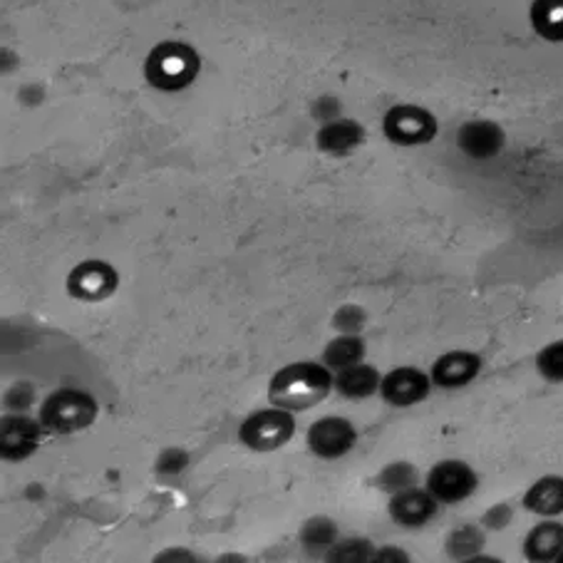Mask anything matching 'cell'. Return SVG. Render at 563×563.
<instances>
[{
    "label": "cell",
    "instance_id": "1",
    "mask_svg": "<svg viewBox=\"0 0 563 563\" xmlns=\"http://www.w3.org/2000/svg\"><path fill=\"white\" fill-rule=\"evenodd\" d=\"M330 387H333V377H330L325 365L294 363L274 375L268 395L276 407L296 412L323 402Z\"/></svg>",
    "mask_w": 563,
    "mask_h": 563
},
{
    "label": "cell",
    "instance_id": "2",
    "mask_svg": "<svg viewBox=\"0 0 563 563\" xmlns=\"http://www.w3.org/2000/svg\"><path fill=\"white\" fill-rule=\"evenodd\" d=\"M147 80L159 90L177 92L194 82L199 73V57L189 45L162 43L147 57Z\"/></svg>",
    "mask_w": 563,
    "mask_h": 563
},
{
    "label": "cell",
    "instance_id": "3",
    "mask_svg": "<svg viewBox=\"0 0 563 563\" xmlns=\"http://www.w3.org/2000/svg\"><path fill=\"white\" fill-rule=\"evenodd\" d=\"M97 417V402L82 390H57L43 402V427L60 434H70L90 427Z\"/></svg>",
    "mask_w": 563,
    "mask_h": 563
},
{
    "label": "cell",
    "instance_id": "4",
    "mask_svg": "<svg viewBox=\"0 0 563 563\" xmlns=\"http://www.w3.org/2000/svg\"><path fill=\"white\" fill-rule=\"evenodd\" d=\"M296 432V420L290 410L276 407V410H261L249 417L241 424L239 437L249 450L254 452H274L278 446H284Z\"/></svg>",
    "mask_w": 563,
    "mask_h": 563
},
{
    "label": "cell",
    "instance_id": "5",
    "mask_svg": "<svg viewBox=\"0 0 563 563\" xmlns=\"http://www.w3.org/2000/svg\"><path fill=\"white\" fill-rule=\"evenodd\" d=\"M385 134L387 140L402 147H417L434 140L437 122L422 107L417 104H397L385 114Z\"/></svg>",
    "mask_w": 563,
    "mask_h": 563
},
{
    "label": "cell",
    "instance_id": "6",
    "mask_svg": "<svg viewBox=\"0 0 563 563\" xmlns=\"http://www.w3.org/2000/svg\"><path fill=\"white\" fill-rule=\"evenodd\" d=\"M477 474L460 460H444L427 474V489L440 504H460L477 489Z\"/></svg>",
    "mask_w": 563,
    "mask_h": 563
},
{
    "label": "cell",
    "instance_id": "7",
    "mask_svg": "<svg viewBox=\"0 0 563 563\" xmlns=\"http://www.w3.org/2000/svg\"><path fill=\"white\" fill-rule=\"evenodd\" d=\"M355 427L343 417H323L308 430V446L323 460H338L353 450Z\"/></svg>",
    "mask_w": 563,
    "mask_h": 563
},
{
    "label": "cell",
    "instance_id": "8",
    "mask_svg": "<svg viewBox=\"0 0 563 563\" xmlns=\"http://www.w3.org/2000/svg\"><path fill=\"white\" fill-rule=\"evenodd\" d=\"M67 288L80 300H102L118 288V271L104 261H85L70 274Z\"/></svg>",
    "mask_w": 563,
    "mask_h": 563
},
{
    "label": "cell",
    "instance_id": "9",
    "mask_svg": "<svg viewBox=\"0 0 563 563\" xmlns=\"http://www.w3.org/2000/svg\"><path fill=\"white\" fill-rule=\"evenodd\" d=\"M430 387L432 377H427L422 371H417V367H397V371L383 377L380 393L395 407H410L422 402L430 395Z\"/></svg>",
    "mask_w": 563,
    "mask_h": 563
},
{
    "label": "cell",
    "instance_id": "10",
    "mask_svg": "<svg viewBox=\"0 0 563 563\" xmlns=\"http://www.w3.org/2000/svg\"><path fill=\"white\" fill-rule=\"evenodd\" d=\"M437 501L430 489L407 487L402 492H395L390 499V517L402 529H420L427 521H432L437 511Z\"/></svg>",
    "mask_w": 563,
    "mask_h": 563
},
{
    "label": "cell",
    "instance_id": "11",
    "mask_svg": "<svg viewBox=\"0 0 563 563\" xmlns=\"http://www.w3.org/2000/svg\"><path fill=\"white\" fill-rule=\"evenodd\" d=\"M504 130L489 120H472L457 132V147L470 159H494L504 150Z\"/></svg>",
    "mask_w": 563,
    "mask_h": 563
},
{
    "label": "cell",
    "instance_id": "12",
    "mask_svg": "<svg viewBox=\"0 0 563 563\" xmlns=\"http://www.w3.org/2000/svg\"><path fill=\"white\" fill-rule=\"evenodd\" d=\"M43 424V422H41ZM41 424L33 422L31 417L11 415L0 424V452L5 460H25L41 444Z\"/></svg>",
    "mask_w": 563,
    "mask_h": 563
},
{
    "label": "cell",
    "instance_id": "13",
    "mask_svg": "<svg viewBox=\"0 0 563 563\" xmlns=\"http://www.w3.org/2000/svg\"><path fill=\"white\" fill-rule=\"evenodd\" d=\"M482 371L479 355L467 351H454L442 355L440 361L432 365V383L442 390H457V387L470 385Z\"/></svg>",
    "mask_w": 563,
    "mask_h": 563
},
{
    "label": "cell",
    "instance_id": "14",
    "mask_svg": "<svg viewBox=\"0 0 563 563\" xmlns=\"http://www.w3.org/2000/svg\"><path fill=\"white\" fill-rule=\"evenodd\" d=\"M363 140H365V130L355 120L325 122L318 132L320 152L333 154V157H343V154L361 147Z\"/></svg>",
    "mask_w": 563,
    "mask_h": 563
},
{
    "label": "cell",
    "instance_id": "15",
    "mask_svg": "<svg viewBox=\"0 0 563 563\" xmlns=\"http://www.w3.org/2000/svg\"><path fill=\"white\" fill-rule=\"evenodd\" d=\"M523 553L529 561H559L563 553V523L547 519L533 527L523 541Z\"/></svg>",
    "mask_w": 563,
    "mask_h": 563
},
{
    "label": "cell",
    "instance_id": "16",
    "mask_svg": "<svg viewBox=\"0 0 563 563\" xmlns=\"http://www.w3.org/2000/svg\"><path fill=\"white\" fill-rule=\"evenodd\" d=\"M523 507L539 514L543 519H553L563 514V477H543L527 492Z\"/></svg>",
    "mask_w": 563,
    "mask_h": 563
},
{
    "label": "cell",
    "instance_id": "17",
    "mask_svg": "<svg viewBox=\"0 0 563 563\" xmlns=\"http://www.w3.org/2000/svg\"><path fill=\"white\" fill-rule=\"evenodd\" d=\"M383 377L375 371L373 365H351L341 371L338 375V390L351 400H363V397H371L375 390H380Z\"/></svg>",
    "mask_w": 563,
    "mask_h": 563
},
{
    "label": "cell",
    "instance_id": "18",
    "mask_svg": "<svg viewBox=\"0 0 563 563\" xmlns=\"http://www.w3.org/2000/svg\"><path fill=\"white\" fill-rule=\"evenodd\" d=\"M531 25L543 41L563 43V0H533Z\"/></svg>",
    "mask_w": 563,
    "mask_h": 563
},
{
    "label": "cell",
    "instance_id": "19",
    "mask_svg": "<svg viewBox=\"0 0 563 563\" xmlns=\"http://www.w3.org/2000/svg\"><path fill=\"white\" fill-rule=\"evenodd\" d=\"M363 355H365V343L363 338L357 335H341L335 338V341H330L325 353H323V361L328 367H333V371H345V367L363 363Z\"/></svg>",
    "mask_w": 563,
    "mask_h": 563
},
{
    "label": "cell",
    "instance_id": "20",
    "mask_svg": "<svg viewBox=\"0 0 563 563\" xmlns=\"http://www.w3.org/2000/svg\"><path fill=\"white\" fill-rule=\"evenodd\" d=\"M300 539H303V543L310 551H325L335 543L338 529H335V523L328 519H310L303 527Z\"/></svg>",
    "mask_w": 563,
    "mask_h": 563
},
{
    "label": "cell",
    "instance_id": "21",
    "mask_svg": "<svg viewBox=\"0 0 563 563\" xmlns=\"http://www.w3.org/2000/svg\"><path fill=\"white\" fill-rule=\"evenodd\" d=\"M377 484H380V487L390 494L402 492V489L415 487L417 484V470L407 462L387 464V467L380 472V477H377Z\"/></svg>",
    "mask_w": 563,
    "mask_h": 563
},
{
    "label": "cell",
    "instance_id": "22",
    "mask_svg": "<svg viewBox=\"0 0 563 563\" xmlns=\"http://www.w3.org/2000/svg\"><path fill=\"white\" fill-rule=\"evenodd\" d=\"M484 547V537L482 531L474 527H464L452 531L450 541H446V551L452 553V559H470L474 553H479Z\"/></svg>",
    "mask_w": 563,
    "mask_h": 563
},
{
    "label": "cell",
    "instance_id": "23",
    "mask_svg": "<svg viewBox=\"0 0 563 563\" xmlns=\"http://www.w3.org/2000/svg\"><path fill=\"white\" fill-rule=\"evenodd\" d=\"M537 367L549 383H563V341L543 347L537 357Z\"/></svg>",
    "mask_w": 563,
    "mask_h": 563
},
{
    "label": "cell",
    "instance_id": "24",
    "mask_svg": "<svg viewBox=\"0 0 563 563\" xmlns=\"http://www.w3.org/2000/svg\"><path fill=\"white\" fill-rule=\"evenodd\" d=\"M373 553H375V549L371 541L347 539L341 543V547L330 549L328 559L330 561H367V559H373Z\"/></svg>",
    "mask_w": 563,
    "mask_h": 563
},
{
    "label": "cell",
    "instance_id": "25",
    "mask_svg": "<svg viewBox=\"0 0 563 563\" xmlns=\"http://www.w3.org/2000/svg\"><path fill=\"white\" fill-rule=\"evenodd\" d=\"M365 310L361 306H343L333 318V325L345 335H357L365 328Z\"/></svg>",
    "mask_w": 563,
    "mask_h": 563
},
{
    "label": "cell",
    "instance_id": "26",
    "mask_svg": "<svg viewBox=\"0 0 563 563\" xmlns=\"http://www.w3.org/2000/svg\"><path fill=\"white\" fill-rule=\"evenodd\" d=\"M187 452L181 450H167L162 452V457L157 462V470L162 474H179L184 467H187Z\"/></svg>",
    "mask_w": 563,
    "mask_h": 563
},
{
    "label": "cell",
    "instance_id": "27",
    "mask_svg": "<svg viewBox=\"0 0 563 563\" xmlns=\"http://www.w3.org/2000/svg\"><path fill=\"white\" fill-rule=\"evenodd\" d=\"M313 112H316L318 120L333 122V120H338V114H341V102H338L335 97H323V100L316 104Z\"/></svg>",
    "mask_w": 563,
    "mask_h": 563
},
{
    "label": "cell",
    "instance_id": "28",
    "mask_svg": "<svg viewBox=\"0 0 563 563\" xmlns=\"http://www.w3.org/2000/svg\"><path fill=\"white\" fill-rule=\"evenodd\" d=\"M509 521H511V509L507 504H499V507L489 509L487 517H484V523H487L489 529H504Z\"/></svg>",
    "mask_w": 563,
    "mask_h": 563
},
{
    "label": "cell",
    "instance_id": "29",
    "mask_svg": "<svg viewBox=\"0 0 563 563\" xmlns=\"http://www.w3.org/2000/svg\"><path fill=\"white\" fill-rule=\"evenodd\" d=\"M559 561H563V553H561V556H559Z\"/></svg>",
    "mask_w": 563,
    "mask_h": 563
}]
</instances>
